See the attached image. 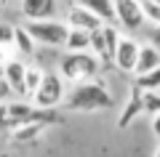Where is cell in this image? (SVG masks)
I'll return each instance as SVG.
<instances>
[{"label": "cell", "instance_id": "15", "mask_svg": "<svg viewBox=\"0 0 160 157\" xmlns=\"http://www.w3.org/2000/svg\"><path fill=\"white\" fill-rule=\"evenodd\" d=\"M64 51H91V32L80 27H69L67 40H64Z\"/></svg>", "mask_w": 160, "mask_h": 157}, {"label": "cell", "instance_id": "24", "mask_svg": "<svg viewBox=\"0 0 160 157\" xmlns=\"http://www.w3.org/2000/svg\"><path fill=\"white\" fill-rule=\"evenodd\" d=\"M3 3H6V6H19L22 0H3Z\"/></svg>", "mask_w": 160, "mask_h": 157}, {"label": "cell", "instance_id": "19", "mask_svg": "<svg viewBox=\"0 0 160 157\" xmlns=\"http://www.w3.org/2000/svg\"><path fill=\"white\" fill-rule=\"evenodd\" d=\"M13 29H16V27L0 22V48H11V45H13Z\"/></svg>", "mask_w": 160, "mask_h": 157}, {"label": "cell", "instance_id": "12", "mask_svg": "<svg viewBox=\"0 0 160 157\" xmlns=\"http://www.w3.org/2000/svg\"><path fill=\"white\" fill-rule=\"evenodd\" d=\"M104 32V56H102V67H109L115 61V48H118L120 37H123V29L118 24H104L102 27Z\"/></svg>", "mask_w": 160, "mask_h": 157}, {"label": "cell", "instance_id": "21", "mask_svg": "<svg viewBox=\"0 0 160 157\" xmlns=\"http://www.w3.org/2000/svg\"><path fill=\"white\" fill-rule=\"evenodd\" d=\"M0 128H8V101H0Z\"/></svg>", "mask_w": 160, "mask_h": 157}, {"label": "cell", "instance_id": "1", "mask_svg": "<svg viewBox=\"0 0 160 157\" xmlns=\"http://www.w3.org/2000/svg\"><path fill=\"white\" fill-rule=\"evenodd\" d=\"M112 104L115 96L109 93L107 83L99 77L80 80L67 93V107L72 112H104V109H112Z\"/></svg>", "mask_w": 160, "mask_h": 157}, {"label": "cell", "instance_id": "8", "mask_svg": "<svg viewBox=\"0 0 160 157\" xmlns=\"http://www.w3.org/2000/svg\"><path fill=\"white\" fill-rule=\"evenodd\" d=\"M59 11V0H22L19 13L24 22H38V19H53Z\"/></svg>", "mask_w": 160, "mask_h": 157}, {"label": "cell", "instance_id": "16", "mask_svg": "<svg viewBox=\"0 0 160 157\" xmlns=\"http://www.w3.org/2000/svg\"><path fill=\"white\" fill-rule=\"evenodd\" d=\"M133 83H136L142 91H160V67L149 69V72H144V75H136Z\"/></svg>", "mask_w": 160, "mask_h": 157}, {"label": "cell", "instance_id": "20", "mask_svg": "<svg viewBox=\"0 0 160 157\" xmlns=\"http://www.w3.org/2000/svg\"><path fill=\"white\" fill-rule=\"evenodd\" d=\"M13 96H16V93H13V88H11V85H8L6 75L0 72V101H11Z\"/></svg>", "mask_w": 160, "mask_h": 157}, {"label": "cell", "instance_id": "6", "mask_svg": "<svg viewBox=\"0 0 160 157\" xmlns=\"http://www.w3.org/2000/svg\"><path fill=\"white\" fill-rule=\"evenodd\" d=\"M139 45L142 43H136L131 35H123L120 37L118 48H115V61H112L120 72L133 75V67H136V59H139Z\"/></svg>", "mask_w": 160, "mask_h": 157}, {"label": "cell", "instance_id": "23", "mask_svg": "<svg viewBox=\"0 0 160 157\" xmlns=\"http://www.w3.org/2000/svg\"><path fill=\"white\" fill-rule=\"evenodd\" d=\"M152 133H155V139L160 141V112L152 115Z\"/></svg>", "mask_w": 160, "mask_h": 157}, {"label": "cell", "instance_id": "13", "mask_svg": "<svg viewBox=\"0 0 160 157\" xmlns=\"http://www.w3.org/2000/svg\"><path fill=\"white\" fill-rule=\"evenodd\" d=\"M78 3L96 13L104 24H115V0H78Z\"/></svg>", "mask_w": 160, "mask_h": 157}, {"label": "cell", "instance_id": "7", "mask_svg": "<svg viewBox=\"0 0 160 157\" xmlns=\"http://www.w3.org/2000/svg\"><path fill=\"white\" fill-rule=\"evenodd\" d=\"M27 61L22 59H6L3 61V75H6L8 85L13 88V93L19 99H27Z\"/></svg>", "mask_w": 160, "mask_h": 157}, {"label": "cell", "instance_id": "5", "mask_svg": "<svg viewBox=\"0 0 160 157\" xmlns=\"http://www.w3.org/2000/svg\"><path fill=\"white\" fill-rule=\"evenodd\" d=\"M115 24L123 32H139V29H144L147 19H144L142 0H115Z\"/></svg>", "mask_w": 160, "mask_h": 157}, {"label": "cell", "instance_id": "2", "mask_svg": "<svg viewBox=\"0 0 160 157\" xmlns=\"http://www.w3.org/2000/svg\"><path fill=\"white\" fill-rule=\"evenodd\" d=\"M102 61L93 51H67L59 59V75L67 83H80V80H91L99 75Z\"/></svg>", "mask_w": 160, "mask_h": 157}, {"label": "cell", "instance_id": "9", "mask_svg": "<svg viewBox=\"0 0 160 157\" xmlns=\"http://www.w3.org/2000/svg\"><path fill=\"white\" fill-rule=\"evenodd\" d=\"M64 22L69 24V27H80V29H88V32H93V29L102 27V19L96 16V13H91L86 6H80L78 0H75L72 6H67V13H64Z\"/></svg>", "mask_w": 160, "mask_h": 157}, {"label": "cell", "instance_id": "26", "mask_svg": "<svg viewBox=\"0 0 160 157\" xmlns=\"http://www.w3.org/2000/svg\"><path fill=\"white\" fill-rule=\"evenodd\" d=\"M152 3H160V0H152Z\"/></svg>", "mask_w": 160, "mask_h": 157}, {"label": "cell", "instance_id": "14", "mask_svg": "<svg viewBox=\"0 0 160 157\" xmlns=\"http://www.w3.org/2000/svg\"><path fill=\"white\" fill-rule=\"evenodd\" d=\"M13 48H16L19 56H35V53H38V43H35V37L29 35L27 27L13 29Z\"/></svg>", "mask_w": 160, "mask_h": 157}, {"label": "cell", "instance_id": "3", "mask_svg": "<svg viewBox=\"0 0 160 157\" xmlns=\"http://www.w3.org/2000/svg\"><path fill=\"white\" fill-rule=\"evenodd\" d=\"M29 101H32L38 109H53V107H59L62 101H67V80L59 75V69L43 72V80H40V85L35 88V93L29 96Z\"/></svg>", "mask_w": 160, "mask_h": 157}, {"label": "cell", "instance_id": "11", "mask_svg": "<svg viewBox=\"0 0 160 157\" xmlns=\"http://www.w3.org/2000/svg\"><path fill=\"white\" fill-rule=\"evenodd\" d=\"M155 67H160V48L152 45V43L139 45V59H136V67H133V77L149 72V69H155Z\"/></svg>", "mask_w": 160, "mask_h": 157}, {"label": "cell", "instance_id": "10", "mask_svg": "<svg viewBox=\"0 0 160 157\" xmlns=\"http://www.w3.org/2000/svg\"><path fill=\"white\" fill-rule=\"evenodd\" d=\"M139 115H144V91L133 83V85H131V96H128V104H126V109H123V115L118 117V128H120V130L128 128Z\"/></svg>", "mask_w": 160, "mask_h": 157}, {"label": "cell", "instance_id": "17", "mask_svg": "<svg viewBox=\"0 0 160 157\" xmlns=\"http://www.w3.org/2000/svg\"><path fill=\"white\" fill-rule=\"evenodd\" d=\"M40 80H43V69L40 67H27V99L35 93V88L40 85Z\"/></svg>", "mask_w": 160, "mask_h": 157}, {"label": "cell", "instance_id": "4", "mask_svg": "<svg viewBox=\"0 0 160 157\" xmlns=\"http://www.w3.org/2000/svg\"><path fill=\"white\" fill-rule=\"evenodd\" d=\"M24 27L29 29V35L35 37V43L43 45V48H64V40H67L69 24L59 22L56 16L53 19H38V22H27Z\"/></svg>", "mask_w": 160, "mask_h": 157}, {"label": "cell", "instance_id": "18", "mask_svg": "<svg viewBox=\"0 0 160 157\" xmlns=\"http://www.w3.org/2000/svg\"><path fill=\"white\" fill-rule=\"evenodd\" d=\"M144 8V19L149 24H160V3H152V0H142Z\"/></svg>", "mask_w": 160, "mask_h": 157}, {"label": "cell", "instance_id": "25", "mask_svg": "<svg viewBox=\"0 0 160 157\" xmlns=\"http://www.w3.org/2000/svg\"><path fill=\"white\" fill-rule=\"evenodd\" d=\"M3 8H6V3H3V0H0V13H3Z\"/></svg>", "mask_w": 160, "mask_h": 157}, {"label": "cell", "instance_id": "22", "mask_svg": "<svg viewBox=\"0 0 160 157\" xmlns=\"http://www.w3.org/2000/svg\"><path fill=\"white\" fill-rule=\"evenodd\" d=\"M149 43H152V45H158V48H160V24H155V27L149 29Z\"/></svg>", "mask_w": 160, "mask_h": 157}]
</instances>
